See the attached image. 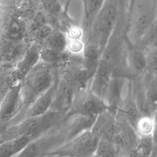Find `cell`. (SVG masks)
<instances>
[{
    "mask_svg": "<svg viewBox=\"0 0 157 157\" xmlns=\"http://www.w3.org/2000/svg\"><path fill=\"white\" fill-rule=\"evenodd\" d=\"M59 67L44 63L40 60L21 82V98L22 107L19 115L14 118L20 123L28 108L56 81Z\"/></svg>",
    "mask_w": 157,
    "mask_h": 157,
    "instance_id": "cell-1",
    "label": "cell"
},
{
    "mask_svg": "<svg viewBox=\"0 0 157 157\" xmlns=\"http://www.w3.org/2000/svg\"><path fill=\"white\" fill-rule=\"evenodd\" d=\"M123 0H105L95 16L93 31L98 45L103 51L119 23Z\"/></svg>",
    "mask_w": 157,
    "mask_h": 157,
    "instance_id": "cell-2",
    "label": "cell"
},
{
    "mask_svg": "<svg viewBox=\"0 0 157 157\" xmlns=\"http://www.w3.org/2000/svg\"><path fill=\"white\" fill-rule=\"evenodd\" d=\"M90 81L77 92L70 107L65 114V117L73 115L97 117L108 111L105 101L91 90Z\"/></svg>",
    "mask_w": 157,
    "mask_h": 157,
    "instance_id": "cell-3",
    "label": "cell"
},
{
    "mask_svg": "<svg viewBox=\"0 0 157 157\" xmlns=\"http://www.w3.org/2000/svg\"><path fill=\"white\" fill-rule=\"evenodd\" d=\"M100 139L91 130H87L49 153L48 156H94Z\"/></svg>",
    "mask_w": 157,
    "mask_h": 157,
    "instance_id": "cell-4",
    "label": "cell"
},
{
    "mask_svg": "<svg viewBox=\"0 0 157 157\" xmlns=\"http://www.w3.org/2000/svg\"><path fill=\"white\" fill-rule=\"evenodd\" d=\"M116 118L114 143L118 156H131L137 147L139 135L119 111L116 113Z\"/></svg>",
    "mask_w": 157,
    "mask_h": 157,
    "instance_id": "cell-5",
    "label": "cell"
},
{
    "mask_svg": "<svg viewBox=\"0 0 157 157\" xmlns=\"http://www.w3.org/2000/svg\"><path fill=\"white\" fill-rule=\"evenodd\" d=\"M42 48L38 43H33L27 48L21 59L9 69L7 78L12 85L21 82L38 64Z\"/></svg>",
    "mask_w": 157,
    "mask_h": 157,
    "instance_id": "cell-6",
    "label": "cell"
},
{
    "mask_svg": "<svg viewBox=\"0 0 157 157\" xmlns=\"http://www.w3.org/2000/svg\"><path fill=\"white\" fill-rule=\"evenodd\" d=\"M134 15L127 27V34L134 44L137 43L145 34L157 17V6L146 5Z\"/></svg>",
    "mask_w": 157,
    "mask_h": 157,
    "instance_id": "cell-7",
    "label": "cell"
},
{
    "mask_svg": "<svg viewBox=\"0 0 157 157\" xmlns=\"http://www.w3.org/2000/svg\"><path fill=\"white\" fill-rule=\"evenodd\" d=\"M21 82L13 86L4 97L1 99V125L13 120L21 111Z\"/></svg>",
    "mask_w": 157,
    "mask_h": 157,
    "instance_id": "cell-8",
    "label": "cell"
},
{
    "mask_svg": "<svg viewBox=\"0 0 157 157\" xmlns=\"http://www.w3.org/2000/svg\"><path fill=\"white\" fill-rule=\"evenodd\" d=\"M131 89V82L128 78L122 76H113L105 98L108 110L116 113L117 109Z\"/></svg>",
    "mask_w": 157,
    "mask_h": 157,
    "instance_id": "cell-9",
    "label": "cell"
},
{
    "mask_svg": "<svg viewBox=\"0 0 157 157\" xmlns=\"http://www.w3.org/2000/svg\"><path fill=\"white\" fill-rule=\"evenodd\" d=\"M82 88L59 76L58 85L50 110L65 114L70 107L77 92Z\"/></svg>",
    "mask_w": 157,
    "mask_h": 157,
    "instance_id": "cell-10",
    "label": "cell"
},
{
    "mask_svg": "<svg viewBox=\"0 0 157 157\" xmlns=\"http://www.w3.org/2000/svg\"><path fill=\"white\" fill-rule=\"evenodd\" d=\"M125 40L127 50L126 62L132 79L142 76L147 69L145 51L135 46L128 38L127 33L125 35Z\"/></svg>",
    "mask_w": 157,
    "mask_h": 157,
    "instance_id": "cell-11",
    "label": "cell"
},
{
    "mask_svg": "<svg viewBox=\"0 0 157 157\" xmlns=\"http://www.w3.org/2000/svg\"><path fill=\"white\" fill-rule=\"evenodd\" d=\"M114 71L113 66L101 59L96 73L90 81L91 90L105 101Z\"/></svg>",
    "mask_w": 157,
    "mask_h": 157,
    "instance_id": "cell-12",
    "label": "cell"
},
{
    "mask_svg": "<svg viewBox=\"0 0 157 157\" xmlns=\"http://www.w3.org/2000/svg\"><path fill=\"white\" fill-rule=\"evenodd\" d=\"M97 117L81 115L65 117L60 124L67 136V142L83 132L91 130Z\"/></svg>",
    "mask_w": 157,
    "mask_h": 157,
    "instance_id": "cell-13",
    "label": "cell"
},
{
    "mask_svg": "<svg viewBox=\"0 0 157 157\" xmlns=\"http://www.w3.org/2000/svg\"><path fill=\"white\" fill-rule=\"evenodd\" d=\"M58 82L59 75L58 73L56 81L53 85L29 107L25 112L22 121L29 117L43 115L51 109L55 99Z\"/></svg>",
    "mask_w": 157,
    "mask_h": 157,
    "instance_id": "cell-14",
    "label": "cell"
},
{
    "mask_svg": "<svg viewBox=\"0 0 157 157\" xmlns=\"http://www.w3.org/2000/svg\"><path fill=\"white\" fill-rule=\"evenodd\" d=\"M103 51L97 45H85L82 56V63L87 70L89 78L91 79L96 73L101 59Z\"/></svg>",
    "mask_w": 157,
    "mask_h": 157,
    "instance_id": "cell-15",
    "label": "cell"
},
{
    "mask_svg": "<svg viewBox=\"0 0 157 157\" xmlns=\"http://www.w3.org/2000/svg\"><path fill=\"white\" fill-rule=\"evenodd\" d=\"M142 80L150 115L154 117L157 111V77L146 71Z\"/></svg>",
    "mask_w": 157,
    "mask_h": 157,
    "instance_id": "cell-16",
    "label": "cell"
},
{
    "mask_svg": "<svg viewBox=\"0 0 157 157\" xmlns=\"http://www.w3.org/2000/svg\"><path fill=\"white\" fill-rule=\"evenodd\" d=\"M133 98L141 115H150L147 103L142 76L136 77L130 80Z\"/></svg>",
    "mask_w": 157,
    "mask_h": 157,
    "instance_id": "cell-17",
    "label": "cell"
},
{
    "mask_svg": "<svg viewBox=\"0 0 157 157\" xmlns=\"http://www.w3.org/2000/svg\"><path fill=\"white\" fill-rule=\"evenodd\" d=\"M64 53L48 47H43L40 54V60L46 64L59 67L68 60L67 56Z\"/></svg>",
    "mask_w": 157,
    "mask_h": 157,
    "instance_id": "cell-18",
    "label": "cell"
},
{
    "mask_svg": "<svg viewBox=\"0 0 157 157\" xmlns=\"http://www.w3.org/2000/svg\"><path fill=\"white\" fill-rule=\"evenodd\" d=\"M154 147V142L153 135L139 136L137 147L131 156H152Z\"/></svg>",
    "mask_w": 157,
    "mask_h": 157,
    "instance_id": "cell-19",
    "label": "cell"
},
{
    "mask_svg": "<svg viewBox=\"0 0 157 157\" xmlns=\"http://www.w3.org/2000/svg\"><path fill=\"white\" fill-rule=\"evenodd\" d=\"M46 42V47L60 52H65L67 50L68 39L64 33L60 31H54Z\"/></svg>",
    "mask_w": 157,
    "mask_h": 157,
    "instance_id": "cell-20",
    "label": "cell"
},
{
    "mask_svg": "<svg viewBox=\"0 0 157 157\" xmlns=\"http://www.w3.org/2000/svg\"><path fill=\"white\" fill-rule=\"evenodd\" d=\"M94 156L117 157V149L114 141L104 138L100 140Z\"/></svg>",
    "mask_w": 157,
    "mask_h": 157,
    "instance_id": "cell-21",
    "label": "cell"
},
{
    "mask_svg": "<svg viewBox=\"0 0 157 157\" xmlns=\"http://www.w3.org/2000/svg\"><path fill=\"white\" fill-rule=\"evenodd\" d=\"M155 125L154 117L141 116L136 126V129L139 136H147L153 134Z\"/></svg>",
    "mask_w": 157,
    "mask_h": 157,
    "instance_id": "cell-22",
    "label": "cell"
},
{
    "mask_svg": "<svg viewBox=\"0 0 157 157\" xmlns=\"http://www.w3.org/2000/svg\"><path fill=\"white\" fill-rule=\"evenodd\" d=\"M144 51L147 59V71L157 77V42Z\"/></svg>",
    "mask_w": 157,
    "mask_h": 157,
    "instance_id": "cell-23",
    "label": "cell"
},
{
    "mask_svg": "<svg viewBox=\"0 0 157 157\" xmlns=\"http://www.w3.org/2000/svg\"><path fill=\"white\" fill-rule=\"evenodd\" d=\"M12 141L15 152V157H18L19 154L33 141V140L30 136L25 135L21 136Z\"/></svg>",
    "mask_w": 157,
    "mask_h": 157,
    "instance_id": "cell-24",
    "label": "cell"
},
{
    "mask_svg": "<svg viewBox=\"0 0 157 157\" xmlns=\"http://www.w3.org/2000/svg\"><path fill=\"white\" fill-rule=\"evenodd\" d=\"M85 45L81 39L68 40L67 50L70 54L75 56L82 55L83 56Z\"/></svg>",
    "mask_w": 157,
    "mask_h": 157,
    "instance_id": "cell-25",
    "label": "cell"
},
{
    "mask_svg": "<svg viewBox=\"0 0 157 157\" xmlns=\"http://www.w3.org/2000/svg\"><path fill=\"white\" fill-rule=\"evenodd\" d=\"M53 32L51 25L47 23L37 28L33 32L36 40L42 42L46 41Z\"/></svg>",
    "mask_w": 157,
    "mask_h": 157,
    "instance_id": "cell-26",
    "label": "cell"
},
{
    "mask_svg": "<svg viewBox=\"0 0 157 157\" xmlns=\"http://www.w3.org/2000/svg\"><path fill=\"white\" fill-rule=\"evenodd\" d=\"M42 3L44 10L50 14L57 15L61 11V6L59 0H42Z\"/></svg>",
    "mask_w": 157,
    "mask_h": 157,
    "instance_id": "cell-27",
    "label": "cell"
},
{
    "mask_svg": "<svg viewBox=\"0 0 157 157\" xmlns=\"http://www.w3.org/2000/svg\"><path fill=\"white\" fill-rule=\"evenodd\" d=\"M0 156L2 157H15V152L12 140L1 143Z\"/></svg>",
    "mask_w": 157,
    "mask_h": 157,
    "instance_id": "cell-28",
    "label": "cell"
},
{
    "mask_svg": "<svg viewBox=\"0 0 157 157\" xmlns=\"http://www.w3.org/2000/svg\"><path fill=\"white\" fill-rule=\"evenodd\" d=\"M22 33L23 28L20 23L17 21H14L10 26L8 36L11 39H16L21 36Z\"/></svg>",
    "mask_w": 157,
    "mask_h": 157,
    "instance_id": "cell-29",
    "label": "cell"
},
{
    "mask_svg": "<svg viewBox=\"0 0 157 157\" xmlns=\"http://www.w3.org/2000/svg\"><path fill=\"white\" fill-rule=\"evenodd\" d=\"M66 34L68 40L81 39L82 37V31L78 26H71L67 30Z\"/></svg>",
    "mask_w": 157,
    "mask_h": 157,
    "instance_id": "cell-30",
    "label": "cell"
},
{
    "mask_svg": "<svg viewBox=\"0 0 157 157\" xmlns=\"http://www.w3.org/2000/svg\"><path fill=\"white\" fill-rule=\"evenodd\" d=\"M47 23L46 19L44 15L42 13H38L33 20L31 25V29L33 32H34L37 28Z\"/></svg>",
    "mask_w": 157,
    "mask_h": 157,
    "instance_id": "cell-31",
    "label": "cell"
},
{
    "mask_svg": "<svg viewBox=\"0 0 157 157\" xmlns=\"http://www.w3.org/2000/svg\"><path fill=\"white\" fill-rule=\"evenodd\" d=\"M154 119H155V125H154V131L152 134L153 140H154V147L152 156H157V111L154 116Z\"/></svg>",
    "mask_w": 157,
    "mask_h": 157,
    "instance_id": "cell-32",
    "label": "cell"
},
{
    "mask_svg": "<svg viewBox=\"0 0 157 157\" xmlns=\"http://www.w3.org/2000/svg\"><path fill=\"white\" fill-rule=\"evenodd\" d=\"M125 3H131L133 2V0H123Z\"/></svg>",
    "mask_w": 157,
    "mask_h": 157,
    "instance_id": "cell-33",
    "label": "cell"
}]
</instances>
